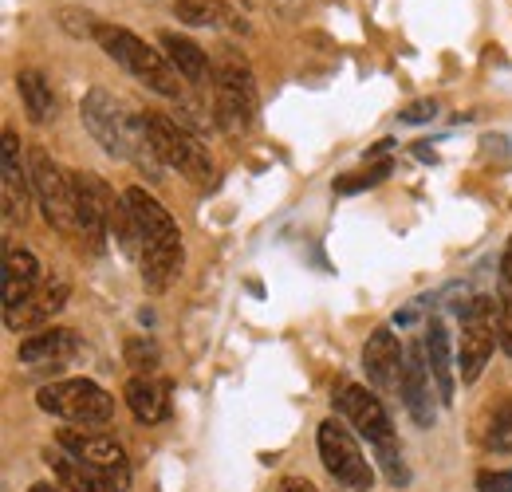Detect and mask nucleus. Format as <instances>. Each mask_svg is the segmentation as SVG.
<instances>
[{
    "label": "nucleus",
    "instance_id": "3",
    "mask_svg": "<svg viewBox=\"0 0 512 492\" xmlns=\"http://www.w3.org/2000/svg\"><path fill=\"white\" fill-rule=\"evenodd\" d=\"M95 44L119 63V67H127L134 79H142L150 91H158L166 99H182V75H178V67L166 60V52H154L130 28H119V24H107L103 20L99 32H95Z\"/></svg>",
    "mask_w": 512,
    "mask_h": 492
},
{
    "label": "nucleus",
    "instance_id": "16",
    "mask_svg": "<svg viewBox=\"0 0 512 492\" xmlns=\"http://www.w3.org/2000/svg\"><path fill=\"white\" fill-rule=\"evenodd\" d=\"M0 189H4V217L24 221L28 213V189H32V170L20 162V138L4 130V158H0Z\"/></svg>",
    "mask_w": 512,
    "mask_h": 492
},
{
    "label": "nucleus",
    "instance_id": "5",
    "mask_svg": "<svg viewBox=\"0 0 512 492\" xmlns=\"http://www.w3.org/2000/svg\"><path fill=\"white\" fill-rule=\"evenodd\" d=\"M213 119L229 138L249 134L256 123V83L249 63L229 56L213 71Z\"/></svg>",
    "mask_w": 512,
    "mask_h": 492
},
{
    "label": "nucleus",
    "instance_id": "28",
    "mask_svg": "<svg viewBox=\"0 0 512 492\" xmlns=\"http://www.w3.org/2000/svg\"><path fill=\"white\" fill-rule=\"evenodd\" d=\"M390 174V162H379L375 170H367V174H351V178H343V182H335L339 193H355V189H367V185H379Z\"/></svg>",
    "mask_w": 512,
    "mask_h": 492
},
{
    "label": "nucleus",
    "instance_id": "25",
    "mask_svg": "<svg viewBox=\"0 0 512 492\" xmlns=\"http://www.w3.org/2000/svg\"><path fill=\"white\" fill-rule=\"evenodd\" d=\"M497 327H501V347L512 355V237L501 256V292H497Z\"/></svg>",
    "mask_w": 512,
    "mask_h": 492
},
{
    "label": "nucleus",
    "instance_id": "4",
    "mask_svg": "<svg viewBox=\"0 0 512 492\" xmlns=\"http://www.w3.org/2000/svg\"><path fill=\"white\" fill-rule=\"evenodd\" d=\"M142 126H146L150 146H154V154H158L162 166L178 170V174L190 178L193 185L213 182L217 166H213L209 150H205L201 138H193L178 119H170V115H162V111H146V115H142Z\"/></svg>",
    "mask_w": 512,
    "mask_h": 492
},
{
    "label": "nucleus",
    "instance_id": "2",
    "mask_svg": "<svg viewBox=\"0 0 512 492\" xmlns=\"http://www.w3.org/2000/svg\"><path fill=\"white\" fill-rule=\"evenodd\" d=\"M79 119L87 126V134L111 154V158H123L134 162L138 170H146L150 178H158L162 162L150 146V134L142 126V115H130L127 107L107 91V87H91L79 103Z\"/></svg>",
    "mask_w": 512,
    "mask_h": 492
},
{
    "label": "nucleus",
    "instance_id": "26",
    "mask_svg": "<svg viewBox=\"0 0 512 492\" xmlns=\"http://www.w3.org/2000/svg\"><path fill=\"white\" fill-rule=\"evenodd\" d=\"M485 445L493 453H512V394L497 402V410H493V418L485 426Z\"/></svg>",
    "mask_w": 512,
    "mask_h": 492
},
{
    "label": "nucleus",
    "instance_id": "23",
    "mask_svg": "<svg viewBox=\"0 0 512 492\" xmlns=\"http://www.w3.org/2000/svg\"><path fill=\"white\" fill-rule=\"evenodd\" d=\"M16 91H20L24 115H28L32 123H48V119H56V95H52V83H48L40 71L24 67V71L16 75Z\"/></svg>",
    "mask_w": 512,
    "mask_h": 492
},
{
    "label": "nucleus",
    "instance_id": "10",
    "mask_svg": "<svg viewBox=\"0 0 512 492\" xmlns=\"http://www.w3.org/2000/svg\"><path fill=\"white\" fill-rule=\"evenodd\" d=\"M501 343V327H497V304L489 296H477L469 300V308L461 315V359H457V370H461V382H477L481 370L489 363L493 347Z\"/></svg>",
    "mask_w": 512,
    "mask_h": 492
},
{
    "label": "nucleus",
    "instance_id": "17",
    "mask_svg": "<svg viewBox=\"0 0 512 492\" xmlns=\"http://www.w3.org/2000/svg\"><path fill=\"white\" fill-rule=\"evenodd\" d=\"M422 351H426V363L434 374V386H438V402H453V390H457V363H453V343H449V331L442 319H430L426 323V335H422Z\"/></svg>",
    "mask_w": 512,
    "mask_h": 492
},
{
    "label": "nucleus",
    "instance_id": "27",
    "mask_svg": "<svg viewBox=\"0 0 512 492\" xmlns=\"http://www.w3.org/2000/svg\"><path fill=\"white\" fill-rule=\"evenodd\" d=\"M127 363L138 374H150V370L158 367V347L146 335H134V339H127Z\"/></svg>",
    "mask_w": 512,
    "mask_h": 492
},
{
    "label": "nucleus",
    "instance_id": "15",
    "mask_svg": "<svg viewBox=\"0 0 512 492\" xmlns=\"http://www.w3.org/2000/svg\"><path fill=\"white\" fill-rule=\"evenodd\" d=\"M40 292V260L28 248H4V315H16Z\"/></svg>",
    "mask_w": 512,
    "mask_h": 492
},
{
    "label": "nucleus",
    "instance_id": "18",
    "mask_svg": "<svg viewBox=\"0 0 512 492\" xmlns=\"http://www.w3.org/2000/svg\"><path fill=\"white\" fill-rule=\"evenodd\" d=\"M75 351H79V335L71 327H44L20 343L16 359L24 367H44V363H67Z\"/></svg>",
    "mask_w": 512,
    "mask_h": 492
},
{
    "label": "nucleus",
    "instance_id": "12",
    "mask_svg": "<svg viewBox=\"0 0 512 492\" xmlns=\"http://www.w3.org/2000/svg\"><path fill=\"white\" fill-rule=\"evenodd\" d=\"M335 406H339V414L347 418V426L359 433V437H367L375 449L394 445L390 414H386L383 398H379L375 390H367V386H359V382H343L339 394H335Z\"/></svg>",
    "mask_w": 512,
    "mask_h": 492
},
{
    "label": "nucleus",
    "instance_id": "6",
    "mask_svg": "<svg viewBox=\"0 0 512 492\" xmlns=\"http://www.w3.org/2000/svg\"><path fill=\"white\" fill-rule=\"evenodd\" d=\"M36 406L52 418H64L71 426H103L115 414V398L91 378H64V382L40 386Z\"/></svg>",
    "mask_w": 512,
    "mask_h": 492
},
{
    "label": "nucleus",
    "instance_id": "32",
    "mask_svg": "<svg viewBox=\"0 0 512 492\" xmlns=\"http://www.w3.org/2000/svg\"><path fill=\"white\" fill-rule=\"evenodd\" d=\"M280 492H320L312 481H304V477H284L280 481Z\"/></svg>",
    "mask_w": 512,
    "mask_h": 492
},
{
    "label": "nucleus",
    "instance_id": "11",
    "mask_svg": "<svg viewBox=\"0 0 512 492\" xmlns=\"http://www.w3.org/2000/svg\"><path fill=\"white\" fill-rule=\"evenodd\" d=\"M60 445H64L79 465H87L99 481H107L111 489L123 492L130 485V461L115 437L91 433V430H64L60 433Z\"/></svg>",
    "mask_w": 512,
    "mask_h": 492
},
{
    "label": "nucleus",
    "instance_id": "24",
    "mask_svg": "<svg viewBox=\"0 0 512 492\" xmlns=\"http://www.w3.org/2000/svg\"><path fill=\"white\" fill-rule=\"evenodd\" d=\"M56 485L64 492H111V485L107 481H99L87 465H79L75 457H56Z\"/></svg>",
    "mask_w": 512,
    "mask_h": 492
},
{
    "label": "nucleus",
    "instance_id": "13",
    "mask_svg": "<svg viewBox=\"0 0 512 492\" xmlns=\"http://www.w3.org/2000/svg\"><path fill=\"white\" fill-rule=\"evenodd\" d=\"M430 382H434V374H430V363H426V351H422V343H414L406 351V367H402V402H406L410 418L422 430H430L438 422V406H434Z\"/></svg>",
    "mask_w": 512,
    "mask_h": 492
},
{
    "label": "nucleus",
    "instance_id": "1",
    "mask_svg": "<svg viewBox=\"0 0 512 492\" xmlns=\"http://www.w3.org/2000/svg\"><path fill=\"white\" fill-rule=\"evenodd\" d=\"M127 205L138 221V264H142V284L150 292H166L178 272H182V233H178V221L170 217V209L150 197L142 185H130L127 193Z\"/></svg>",
    "mask_w": 512,
    "mask_h": 492
},
{
    "label": "nucleus",
    "instance_id": "30",
    "mask_svg": "<svg viewBox=\"0 0 512 492\" xmlns=\"http://www.w3.org/2000/svg\"><path fill=\"white\" fill-rule=\"evenodd\" d=\"M477 492H512V469L509 473H501V469L477 473Z\"/></svg>",
    "mask_w": 512,
    "mask_h": 492
},
{
    "label": "nucleus",
    "instance_id": "19",
    "mask_svg": "<svg viewBox=\"0 0 512 492\" xmlns=\"http://www.w3.org/2000/svg\"><path fill=\"white\" fill-rule=\"evenodd\" d=\"M174 20L190 28H221V32H249L245 16L229 0H174Z\"/></svg>",
    "mask_w": 512,
    "mask_h": 492
},
{
    "label": "nucleus",
    "instance_id": "14",
    "mask_svg": "<svg viewBox=\"0 0 512 492\" xmlns=\"http://www.w3.org/2000/svg\"><path fill=\"white\" fill-rule=\"evenodd\" d=\"M402 367H406V355H402V343L394 339L390 327H379L367 347H363V370H367V382L375 390H394L402 386Z\"/></svg>",
    "mask_w": 512,
    "mask_h": 492
},
{
    "label": "nucleus",
    "instance_id": "9",
    "mask_svg": "<svg viewBox=\"0 0 512 492\" xmlns=\"http://www.w3.org/2000/svg\"><path fill=\"white\" fill-rule=\"evenodd\" d=\"M71 185H75V237L87 245V252H103L115 213V193L99 174L87 170L71 174Z\"/></svg>",
    "mask_w": 512,
    "mask_h": 492
},
{
    "label": "nucleus",
    "instance_id": "20",
    "mask_svg": "<svg viewBox=\"0 0 512 492\" xmlns=\"http://www.w3.org/2000/svg\"><path fill=\"white\" fill-rule=\"evenodd\" d=\"M67 304V280H48L40 284V292L16 311V315H4V327L8 331H44V323Z\"/></svg>",
    "mask_w": 512,
    "mask_h": 492
},
{
    "label": "nucleus",
    "instance_id": "29",
    "mask_svg": "<svg viewBox=\"0 0 512 492\" xmlns=\"http://www.w3.org/2000/svg\"><path fill=\"white\" fill-rule=\"evenodd\" d=\"M379 461H383L390 485H406V465H402V453H398V445H383V449H379Z\"/></svg>",
    "mask_w": 512,
    "mask_h": 492
},
{
    "label": "nucleus",
    "instance_id": "8",
    "mask_svg": "<svg viewBox=\"0 0 512 492\" xmlns=\"http://www.w3.org/2000/svg\"><path fill=\"white\" fill-rule=\"evenodd\" d=\"M316 445H320L323 469H327L339 485H347V489H355V492H371V485H375V465L367 461L359 437L347 430L339 418H327V422H323L320 433H316Z\"/></svg>",
    "mask_w": 512,
    "mask_h": 492
},
{
    "label": "nucleus",
    "instance_id": "7",
    "mask_svg": "<svg viewBox=\"0 0 512 492\" xmlns=\"http://www.w3.org/2000/svg\"><path fill=\"white\" fill-rule=\"evenodd\" d=\"M28 170H32V193H36V201L44 209V221L56 233L75 237V185H71V174L44 146H32Z\"/></svg>",
    "mask_w": 512,
    "mask_h": 492
},
{
    "label": "nucleus",
    "instance_id": "33",
    "mask_svg": "<svg viewBox=\"0 0 512 492\" xmlns=\"http://www.w3.org/2000/svg\"><path fill=\"white\" fill-rule=\"evenodd\" d=\"M28 492H64L60 485H48V481H40V485H32Z\"/></svg>",
    "mask_w": 512,
    "mask_h": 492
},
{
    "label": "nucleus",
    "instance_id": "22",
    "mask_svg": "<svg viewBox=\"0 0 512 492\" xmlns=\"http://www.w3.org/2000/svg\"><path fill=\"white\" fill-rule=\"evenodd\" d=\"M158 44L166 48V60L178 67V75L186 79V83H205L209 79V56L193 44L190 36H178V32H162L158 36Z\"/></svg>",
    "mask_w": 512,
    "mask_h": 492
},
{
    "label": "nucleus",
    "instance_id": "21",
    "mask_svg": "<svg viewBox=\"0 0 512 492\" xmlns=\"http://www.w3.org/2000/svg\"><path fill=\"white\" fill-rule=\"evenodd\" d=\"M123 398H127L130 414H134L142 426L162 422L166 410H170V402H166V386L154 382L150 374H134V378L127 382V390H123Z\"/></svg>",
    "mask_w": 512,
    "mask_h": 492
},
{
    "label": "nucleus",
    "instance_id": "31",
    "mask_svg": "<svg viewBox=\"0 0 512 492\" xmlns=\"http://www.w3.org/2000/svg\"><path fill=\"white\" fill-rule=\"evenodd\" d=\"M434 111H438L434 103H414V107L402 115V123H430V119H434Z\"/></svg>",
    "mask_w": 512,
    "mask_h": 492
}]
</instances>
